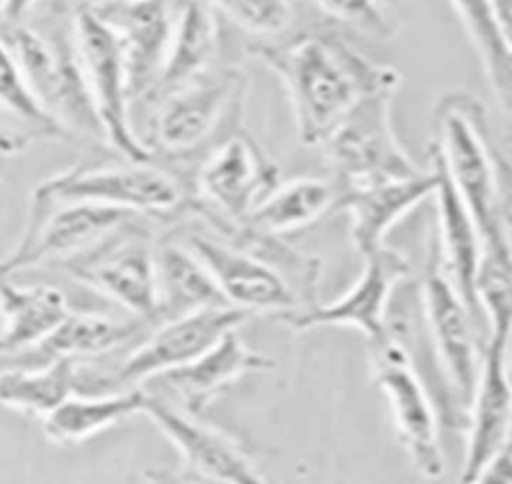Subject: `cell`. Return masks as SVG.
<instances>
[{
	"mask_svg": "<svg viewBox=\"0 0 512 484\" xmlns=\"http://www.w3.org/2000/svg\"><path fill=\"white\" fill-rule=\"evenodd\" d=\"M146 392L142 414L168 438L182 458V468L218 484H270L250 456L226 432L192 416L168 398Z\"/></svg>",
	"mask_w": 512,
	"mask_h": 484,
	"instance_id": "15",
	"label": "cell"
},
{
	"mask_svg": "<svg viewBox=\"0 0 512 484\" xmlns=\"http://www.w3.org/2000/svg\"><path fill=\"white\" fill-rule=\"evenodd\" d=\"M468 484H512V450H504Z\"/></svg>",
	"mask_w": 512,
	"mask_h": 484,
	"instance_id": "34",
	"label": "cell"
},
{
	"mask_svg": "<svg viewBox=\"0 0 512 484\" xmlns=\"http://www.w3.org/2000/svg\"><path fill=\"white\" fill-rule=\"evenodd\" d=\"M206 266L230 306L278 322L318 306L322 260L304 254L280 236L244 224L220 230H186L178 236Z\"/></svg>",
	"mask_w": 512,
	"mask_h": 484,
	"instance_id": "2",
	"label": "cell"
},
{
	"mask_svg": "<svg viewBox=\"0 0 512 484\" xmlns=\"http://www.w3.org/2000/svg\"><path fill=\"white\" fill-rule=\"evenodd\" d=\"M338 186L334 180L298 176L280 182L242 222L254 232L284 236L302 230L336 208Z\"/></svg>",
	"mask_w": 512,
	"mask_h": 484,
	"instance_id": "26",
	"label": "cell"
},
{
	"mask_svg": "<svg viewBox=\"0 0 512 484\" xmlns=\"http://www.w3.org/2000/svg\"><path fill=\"white\" fill-rule=\"evenodd\" d=\"M316 10L332 22L354 28L372 38H392L398 32L386 0H312Z\"/></svg>",
	"mask_w": 512,
	"mask_h": 484,
	"instance_id": "33",
	"label": "cell"
},
{
	"mask_svg": "<svg viewBox=\"0 0 512 484\" xmlns=\"http://www.w3.org/2000/svg\"><path fill=\"white\" fill-rule=\"evenodd\" d=\"M480 314L488 322V340L510 346L512 340V234L482 238L480 262L474 280Z\"/></svg>",
	"mask_w": 512,
	"mask_h": 484,
	"instance_id": "30",
	"label": "cell"
},
{
	"mask_svg": "<svg viewBox=\"0 0 512 484\" xmlns=\"http://www.w3.org/2000/svg\"><path fill=\"white\" fill-rule=\"evenodd\" d=\"M70 140L72 136L42 108L0 36V154L16 156L34 142Z\"/></svg>",
	"mask_w": 512,
	"mask_h": 484,
	"instance_id": "24",
	"label": "cell"
},
{
	"mask_svg": "<svg viewBox=\"0 0 512 484\" xmlns=\"http://www.w3.org/2000/svg\"><path fill=\"white\" fill-rule=\"evenodd\" d=\"M408 274V258L384 244L364 256L360 276L340 298L318 304L308 312L288 316L282 324L296 332L318 326H348L360 330L370 344L378 342L390 332L386 320L388 304L396 286L408 278Z\"/></svg>",
	"mask_w": 512,
	"mask_h": 484,
	"instance_id": "16",
	"label": "cell"
},
{
	"mask_svg": "<svg viewBox=\"0 0 512 484\" xmlns=\"http://www.w3.org/2000/svg\"><path fill=\"white\" fill-rule=\"evenodd\" d=\"M8 276L10 274L4 268V260H0V336L4 334V326H6V292L10 286Z\"/></svg>",
	"mask_w": 512,
	"mask_h": 484,
	"instance_id": "38",
	"label": "cell"
},
{
	"mask_svg": "<svg viewBox=\"0 0 512 484\" xmlns=\"http://www.w3.org/2000/svg\"><path fill=\"white\" fill-rule=\"evenodd\" d=\"M370 362L374 382L388 402L396 436L412 466L428 480L440 478L446 470V460L438 412L404 340L388 332L386 338L372 342Z\"/></svg>",
	"mask_w": 512,
	"mask_h": 484,
	"instance_id": "13",
	"label": "cell"
},
{
	"mask_svg": "<svg viewBox=\"0 0 512 484\" xmlns=\"http://www.w3.org/2000/svg\"><path fill=\"white\" fill-rule=\"evenodd\" d=\"M50 198L86 200L140 214L152 222H184L194 214L192 174L158 160L78 164L34 186Z\"/></svg>",
	"mask_w": 512,
	"mask_h": 484,
	"instance_id": "6",
	"label": "cell"
},
{
	"mask_svg": "<svg viewBox=\"0 0 512 484\" xmlns=\"http://www.w3.org/2000/svg\"><path fill=\"white\" fill-rule=\"evenodd\" d=\"M398 88H380L360 98L340 120L320 150L338 186L422 172L400 144L392 126V100Z\"/></svg>",
	"mask_w": 512,
	"mask_h": 484,
	"instance_id": "10",
	"label": "cell"
},
{
	"mask_svg": "<svg viewBox=\"0 0 512 484\" xmlns=\"http://www.w3.org/2000/svg\"><path fill=\"white\" fill-rule=\"evenodd\" d=\"M280 182V166L238 126L192 168V218L210 230L238 226Z\"/></svg>",
	"mask_w": 512,
	"mask_h": 484,
	"instance_id": "8",
	"label": "cell"
},
{
	"mask_svg": "<svg viewBox=\"0 0 512 484\" xmlns=\"http://www.w3.org/2000/svg\"><path fill=\"white\" fill-rule=\"evenodd\" d=\"M224 306H230L228 300L196 254L178 236L158 240L156 324Z\"/></svg>",
	"mask_w": 512,
	"mask_h": 484,
	"instance_id": "23",
	"label": "cell"
},
{
	"mask_svg": "<svg viewBox=\"0 0 512 484\" xmlns=\"http://www.w3.org/2000/svg\"><path fill=\"white\" fill-rule=\"evenodd\" d=\"M116 2H132V0H50V10L74 14L80 8H98V6L116 4Z\"/></svg>",
	"mask_w": 512,
	"mask_h": 484,
	"instance_id": "37",
	"label": "cell"
},
{
	"mask_svg": "<svg viewBox=\"0 0 512 484\" xmlns=\"http://www.w3.org/2000/svg\"><path fill=\"white\" fill-rule=\"evenodd\" d=\"M250 76L242 66L216 64L198 78L152 100L140 136L150 156L164 164L200 160L240 126Z\"/></svg>",
	"mask_w": 512,
	"mask_h": 484,
	"instance_id": "4",
	"label": "cell"
},
{
	"mask_svg": "<svg viewBox=\"0 0 512 484\" xmlns=\"http://www.w3.org/2000/svg\"><path fill=\"white\" fill-rule=\"evenodd\" d=\"M430 166H434L438 172V186L434 192L436 234L432 238V246L436 250L444 274L450 278V282L456 286L472 314L478 318L480 310L476 304L474 280L480 262L482 236L462 196L448 178L444 166L432 154Z\"/></svg>",
	"mask_w": 512,
	"mask_h": 484,
	"instance_id": "22",
	"label": "cell"
},
{
	"mask_svg": "<svg viewBox=\"0 0 512 484\" xmlns=\"http://www.w3.org/2000/svg\"><path fill=\"white\" fill-rule=\"evenodd\" d=\"M154 326V322L138 316L118 320L98 312L72 310L60 326L36 346L0 356L4 358L0 368H40L56 360L86 362L88 358H98L122 348L126 352Z\"/></svg>",
	"mask_w": 512,
	"mask_h": 484,
	"instance_id": "21",
	"label": "cell"
},
{
	"mask_svg": "<svg viewBox=\"0 0 512 484\" xmlns=\"http://www.w3.org/2000/svg\"><path fill=\"white\" fill-rule=\"evenodd\" d=\"M76 360H56L40 368H0V404L44 418L76 392Z\"/></svg>",
	"mask_w": 512,
	"mask_h": 484,
	"instance_id": "31",
	"label": "cell"
},
{
	"mask_svg": "<svg viewBox=\"0 0 512 484\" xmlns=\"http://www.w3.org/2000/svg\"><path fill=\"white\" fill-rule=\"evenodd\" d=\"M508 450H512V440H510V444H508Z\"/></svg>",
	"mask_w": 512,
	"mask_h": 484,
	"instance_id": "41",
	"label": "cell"
},
{
	"mask_svg": "<svg viewBox=\"0 0 512 484\" xmlns=\"http://www.w3.org/2000/svg\"><path fill=\"white\" fill-rule=\"evenodd\" d=\"M506 374H508V382L512 388V352L508 350V358H506Z\"/></svg>",
	"mask_w": 512,
	"mask_h": 484,
	"instance_id": "39",
	"label": "cell"
},
{
	"mask_svg": "<svg viewBox=\"0 0 512 484\" xmlns=\"http://www.w3.org/2000/svg\"><path fill=\"white\" fill-rule=\"evenodd\" d=\"M42 0H8L6 2V16L4 22H22L38 10Z\"/></svg>",
	"mask_w": 512,
	"mask_h": 484,
	"instance_id": "36",
	"label": "cell"
},
{
	"mask_svg": "<svg viewBox=\"0 0 512 484\" xmlns=\"http://www.w3.org/2000/svg\"><path fill=\"white\" fill-rule=\"evenodd\" d=\"M144 398V388L106 394L74 392L42 418V432L54 444H78L132 414H142Z\"/></svg>",
	"mask_w": 512,
	"mask_h": 484,
	"instance_id": "27",
	"label": "cell"
},
{
	"mask_svg": "<svg viewBox=\"0 0 512 484\" xmlns=\"http://www.w3.org/2000/svg\"><path fill=\"white\" fill-rule=\"evenodd\" d=\"M218 46V18L210 4L206 0H180L158 84L144 102L214 68Z\"/></svg>",
	"mask_w": 512,
	"mask_h": 484,
	"instance_id": "25",
	"label": "cell"
},
{
	"mask_svg": "<svg viewBox=\"0 0 512 484\" xmlns=\"http://www.w3.org/2000/svg\"><path fill=\"white\" fill-rule=\"evenodd\" d=\"M436 186L438 172L434 166L406 178L344 184L338 186L334 210L348 214L354 248L364 258L384 246L388 230L420 202L434 196Z\"/></svg>",
	"mask_w": 512,
	"mask_h": 484,
	"instance_id": "20",
	"label": "cell"
},
{
	"mask_svg": "<svg viewBox=\"0 0 512 484\" xmlns=\"http://www.w3.org/2000/svg\"><path fill=\"white\" fill-rule=\"evenodd\" d=\"M152 220L136 218L90 250L56 268L120 304L130 316L156 324V244ZM158 326V324H156Z\"/></svg>",
	"mask_w": 512,
	"mask_h": 484,
	"instance_id": "11",
	"label": "cell"
},
{
	"mask_svg": "<svg viewBox=\"0 0 512 484\" xmlns=\"http://www.w3.org/2000/svg\"><path fill=\"white\" fill-rule=\"evenodd\" d=\"M484 68L500 114L512 128V46L492 0H448Z\"/></svg>",
	"mask_w": 512,
	"mask_h": 484,
	"instance_id": "28",
	"label": "cell"
},
{
	"mask_svg": "<svg viewBox=\"0 0 512 484\" xmlns=\"http://www.w3.org/2000/svg\"><path fill=\"white\" fill-rule=\"evenodd\" d=\"M248 54L266 64L284 86L304 146L320 148L366 94L400 86V74L392 66L370 60L332 32L254 42Z\"/></svg>",
	"mask_w": 512,
	"mask_h": 484,
	"instance_id": "1",
	"label": "cell"
},
{
	"mask_svg": "<svg viewBox=\"0 0 512 484\" xmlns=\"http://www.w3.org/2000/svg\"><path fill=\"white\" fill-rule=\"evenodd\" d=\"M508 228H510V234H512V212H510V216H508Z\"/></svg>",
	"mask_w": 512,
	"mask_h": 484,
	"instance_id": "40",
	"label": "cell"
},
{
	"mask_svg": "<svg viewBox=\"0 0 512 484\" xmlns=\"http://www.w3.org/2000/svg\"><path fill=\"white\" fill-rule=\"evenodd\" d=\"M180 0H132L94 10L116 34L128 74L132 104L146 100L160 78Z\"/></svg>",
	"mask_w": 512,
	"mask_h": 484,
	"instance_id": "17",
	"label": "cell"
},
{
	"mask_svg": "<svg viewBox=\"0 0 512 484\" xmlns=\"http://www.w3.org/2000/svg\"><path fill=\"white\" fill-rule=\"evenodd\" d=\"M140 214L86 200H60L32 190L24 232L4 260L8 274L34 266H52L74 258Z\"/></svg>",
	"mask_w": 512,
	"mask_h": 484,
	"instance_id": "12",
	"label": "cell"
},
{
	"mask_svg": "<svg viewBox=\"0 0 512 484\" xmlns=\"http://www.w3.org/2000/svg\"><path fill=\"white\" fill-rule=\"evenodd\" d=\"M0 186H2V178H0Z\"/></svg>",
	"mask_w": 512,
	"mask_h": 484,
	"instance_id": "42",
	"label": "cell"
},
{
	"mask_svg": "<svg viewBox=\"0 0 512 484\" xmlns=\"http://www.w3.org/2000/svg\"><path fill=\"white\" fill-rule=\"evenodd\" d=\"M252 314L224 306L200 310L154 326L110 366L78 364L76 392L106 394L142 388L154 376L184 366L212 348L226 332L244 326Z\"/></svg>",
	"mask_w": 512,
	"mask_h": 484,
	"instance_id": "7",
	"label": "cell"
},
{
	"mask_svg": "<svg viewBox=\"0 0 512 484\" xmlns=\"http://www.w3.org/2000/svg\"><path fill=\"white\" fill-rule=\"evenodd\" d=\"M272 368L274 360L270 356L248 348L238 330H230L192 362L154 376L142 388L168 398L192 416H202L226 386L244 374Z\"/></svg>",
	"mask_w": 512,
	"mask_h": 484,
	"instance_id": "18",
	"label": "cell"
},
{
	"mask_svg": "<svg viewBox=\"0 0 512 484\" xmlns=\"http://www.w3.org/2000/svg\"><path fill=\"white\" fill-rule=\"evenodd\" d=\"M72 34L106 146L130 160H154L130 116V90L120 42L112 28L88 8L72 14Z\"/></svg>",
	"mask_w": 512,
	"mask_h": 484,
	"instance_id": "14",
	"label": "cell"
},
{
	"mask_svg": "<svg viewBox=\"0 0 512 484\" xmlns=\"http://www.w3.org/2000/svg\"><path fill=\"white\" fill-rule=\"evenodd\" d=\"M430 154L470 210L480 236L508 230L512 168L500 154L484 102L468 90H446L432 110Z\"/></svg>",
	"mask_w": 512,
	"mask_h": 484,
	"instance_id": "3",
	"label": "cell"
},
{
	"mask_svg": "<svg viewBox=\"0 0 512 484\" xmlns=\"http://www.w3.org/2000/svg\"><path fill=\"white\" fill-rule=\"evenodd\" d=\"M72 312L66 294L50 284L16 286L6 292V326L0 336V356L36 346Z\"/></svg>",
	"mask_w": 512,
	"mask_h": 484,
	"instance_id": "29",
	"label": "cell"
},
{
	"mask_svg": "<svg viewBox=\"0 0 512 484\" xmlns=\"http://www.w3.org/2000/svg\"><path fill=\"white\" fill-rule=\"evenodd\" d=\"M142 478L146 480V484H218V482L200 478L184 468H164V466L144 468Z\"/></svg>",
	"mask_w": 512,
	"mask_h": 484,
	"instance_id": "35",
	"label": "cell"
},
{
	"mask_svg": "<svg viewBox=\"0 0 512 484\" xmlns=\"http://www.w3.org/2000/svg\"><path fill=\"white\" fill-rule=\"evenodd\" d=\"M420 306L432 346L436 366L442 378V390L464 418L474 396L482 354L476 336V316L444 274L434 246L428 250L426 266L420 280Z\"/></svg>",
	"mask_w": 512,
	"mask_h": 484,
	"instance_id": "9",
	"label": "cell"
},
{
	"mask_svg": "<svg viewBox=\"0 0 512 484\" xmlns=\"http://www.w3.org/2000/svg\"><path fill=\"white\" fill-rule=\"evenodd\" d=\"M510 346L498 340L484 344L482 368L466 412V450L458 484H468L502 454L512 440V388L506 374Z\"/></svg>",
	"mask_w": 512,
	"mask_h": 484,
	"instance_id": "19",
	"label": "cell"
},
{
	"mask_svg": "<svg viewBox=\"0 0 512 484\" xmlns=\"http://www.w3.org/2000/svg\"><path fill=\"white\" fill-rule=\"evenodd\" d=\"M0 36L42 108L72 136L106 144L72 34V14L50 10L40 26L32 20L2 22Z\"/></svg>",
	"mask_w": 512,
	"mask_h": 484,
	"instance_id": "5",
	"label": "cell"
},
{
	"mask_svg": "<svg viewBox=\"0 0 512 484\" xmlns=\"http://www.w3.org/2000/svg\"><path fill=\"white\" fill-rule=\"evenodd\" d=\"M216 14H222L240 30L266 38H282L294 24L292 0H206Z\"/></svg>",
	"mask_w": 512,
	"mask_h": 484,
	"instance_id": "32",
	"label": "cell"
}]
</instances>
